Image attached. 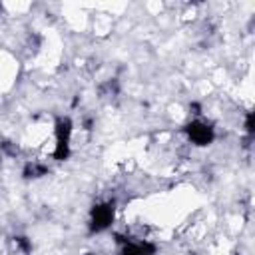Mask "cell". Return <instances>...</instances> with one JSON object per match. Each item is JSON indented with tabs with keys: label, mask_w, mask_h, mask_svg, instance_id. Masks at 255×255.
Instances as JSON below:
<instances>
[{
	"label": "cell",
	"mask_w": 255,
	"mask_h": 255,
	"mask_svg": "<svg viewBox=\"0 0 255 255\" xmlns=\"http://www.w3.org/2000/svg\"><path fill=\"white\" fill-rule=\"evenodd\" d=\"M185 131H187L189 139H191L193 143H197V145H207V143H211V139H213V128H209V126L203 124V122H191V124L185 128Z\"/></svg>",
	"instance_id": "6da1fadb"
},
{
	"label": "cell",
	"mask_w": 255,
	"mask_h": 255,
	"mask_svg": "<svg viewBox=\"0 0 255 255\" xmlns=\"http://www.w3.org/2000/svg\"><path fill=\"white\" fill-rule=\"evenodd\" d=\"M126 241V245H124V249H122V253L124 255H153L155 253V247L151 245V243H147V241H128V239H124Z\"/></svg>",
	"instance_id": "3957f363"
},
{
	"label": "cell",
	"mask_w": 255,
	"mask_h": 255,
	"mask_svg": "<svg viewBox=\"0 0 255 255\" xmlns=\"http://www.w3.org/2000/svg\"><path fill=\"white\" fill-rule=\"evenodd\" d=\"M114 219V207L112 205H98L92 211V229L102 231L106 229Z\"/></svg>",
	"instance_id": "7a4b0ae2"
},
{
	"label": "cell",
	"mask_w": 255,
	"mask_h": 255,
	"mask_svg": "<svg viewBox=\"0 0 255 255\" xmlns=\"http://www.w3.org/2000/svg\"><path fill=\"white\" fill-rule=\"evenodd\" d=\"M44 173H46V167L40 165V163H28L26 169H24L26 177H38V175H44Z\"/></svg>",
	"instance_id": "277c9868"
}]
</instances>
